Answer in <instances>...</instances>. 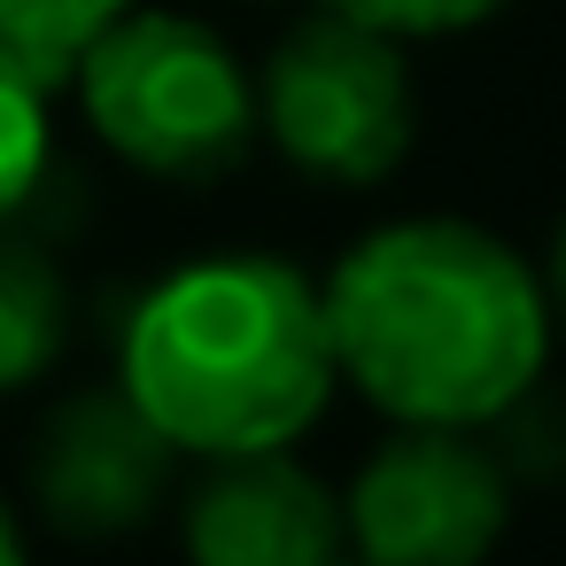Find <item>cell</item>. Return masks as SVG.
Listing matches in <instances>:
<instances>
[{
  "label": "cell",
  "mask_w": 566,
  "mask_h": 566,
  "mask_svg": "<svg viewBox=\"0 0 566 566\" xmlns=\"http://www.w3.org/2000/svg\"><path fill=\"white\" fill-rule=\"evenodd\" d=\"M86 125L156 179H218L249 156L264 133L256 78L241 55L202 24L171 9H125L71 71Z\"/></svg>",
  "instance_id": "3957f363"
},
{
  "label": "cell",
  "mask_w": 566,
  "mask_h": 566,
  "mask_svg": "<svg viewBox=\"0 0 566 566\" xmlns=\"http://www.w3.org/2000/svg\"><path fill=\"white\" fill-rule=\"evenodd\" d=\"M55 164V78H40L17 48H0V226H17Z\"/></svg>",
  "instance_id": "9c48e42d"
},
{
  "label": "cell",
  "mask_w": 566,
  "mask_h": 566,
  "mask_svg": "<svg viewBox=\"0 0 566 566\" xmlns=\"http://www.w3.org/2000/svg\"><path fill=\"white\" fill-rule=\"evenodd\" d=\"M187 558L195 566H342L349 558L342 496L287 450L210 458V473L187 496Z\"/></svg>",
  "instance_id": "52a82bcc"
},
{
  "label": "cell",
  "mask_w": 566,
  "mask_h": 566,
  "mask_svg": "<svg viewBox=\"0 0 566 566\" xmlns=\"http://www.w3.org/2000/svg\"><path fill=\"white\" fill-rule=\"evenodd\" d=\"M256 117H264L272 148L326 187L388 179L419 133L403 40H388L342 9H318L311 24H295L272 48V63L256 78Z\"/></svg>",
  "instance_id": "277c9868"
},
{
  "label": "cell",
  "mask_w": 566,
  "mask_h": 566,
  "mask_svg": "<svg viewBox=\"0 0 566 566\" xmlns=\"http://www.w3.org/2000/svg\"><path fill=\"white\" fill-rule=\"evenodd\" d=\"M71 342V287L40 241L0 226V396L40 388Z\"/></svg>",
  "instance_id": "ba28073f"
},
{
  "label": "cell",
  "mask_w": 566,
  "mask_h": 566,
  "mask_svg": "<svg viewBox=\"0 0 566 566\" xmlns=\"http://www.w3.org/2000/svg\"><path fill=\"white\" fill-rule=\"evenodd\" d=\"M318 9H342L388 40H450V32H473L489 17H504L512 0H318Z\"/></svg>",
  "instance_id": "8fae6325"
},
{
  "label": "cell",
  "mask_w": 566,
  "mask_h": 566,
  "mask_svg": "<svg viewBox=\"0 0 566 566\" xmlns=\"http://www.w3.org/2000/svg\"><path fill=\"white\" fill-rule=\"evenodd\" d=\"M140 0H0V48H17L40 78H71L78 55Z\"/></svg>",
  "instance_id": "30bf717a"
},
{
  "label": "cell",
  "mask_w": 566,
  "mask_h": 566,
  "mask_svg": "<svg viewBox=\"0 0 566 566\" xmlns=\"http://www.w3.org/2000/svg\"><path fill=\"white\" fill-rule=\"evenodd\" d=\"M171 465H179V442L133 403V388L63 396L40 419V442H32L40 512L63 535H86V543L133 535L140 520H156L164 496H171Z\"/></svg>",
  "instance_id": "8992f818"
},
{
  "label": "cell",
  "mask_w": 566,
  "mask_h": 566,
  "mask_svg": "<svg viewBox=\"0 0 566 566\" xmlns=\"http://www.w3.org/2000/svg\"><path fill=\"white\" fill-rule=\"evenodd\" d=\"M342 566H357V558H342Z\"/></svg>",
  "instance_id": "5bb4252c"
},
{
  "label": "cell",
  "mask_w": 566,
  "mask_h": 566,
  "mask_svg": "<svg viewBox=\"0 0 566 566\" xmlns=\"http://www.w3.org/2000/svg\"><path fill=\"white\" fill-rule=\"evenodd\" d=\"M318 295L342 380L396 427L504 419L535 396L558 334L543 272L465 218H403L365 233Z\"/></svg>",
  "instance_id": "6da1fadb"
},
{
  "label": "cell",
  "mask_w": 566,
  "mask_h": 566,
  "mask_svg": "<svg viewBox=\"0 0 566 566\" xmlns=\"http://www.w3.org/2000/svg\"><path fill=\"white\" fill-rule=\"evenodd\" d=\"M334 380L326 295L264 249L179 264L125 318V388L195 458L295 450Z\"/></svg>",
  "instance_id": "7a4b0ae2"
},
{
  "label": "cell",
  "mask_w": 566,
  "mask_h": 566,
  "mask_svg": "<svg viewBox=\"0 0 566 566\" xmlns=\"http://www.w3.org/2000/svg\"><path fill=\"white\" fill-rule=\"evenodd\" d=\"M543 295H551V318L566 326V226L551 233V264H543Z\"/></svg>",
  "instance_id": "7c38bea8"
},
{
  "label": "cell",
  "mask_w": 566,
  "mask_h": 566,
  "mask_svg": "<svg viewBox=\"0 0 566 566\" xmlns=\"http://www.w3.org/2000/svg\"><path fill=\"white\" fill-rule=\"evenodd\" d=\"M504 512L512 481L496 450L473 442V427H403L357 465L342 496L357 566H489Z\"/></svg>",
  "instance_id": "5b68a950"
},
{
  "label": "cell",
  "mask_w": 566,
  "mask_h": 566,
  "mask_svg": "<svg viewBox=\"0 0 566 566\" xmlns=\"http://www.w3.org/2000/svg\"><path fill=\"white\" fill-rule=\"evenodd\" d=\"M0 566H32V551H24V535H17V520H9V504H0Z\"/></svg>",
  "instance_id": "4fadbf2b"
}]
</instances>
